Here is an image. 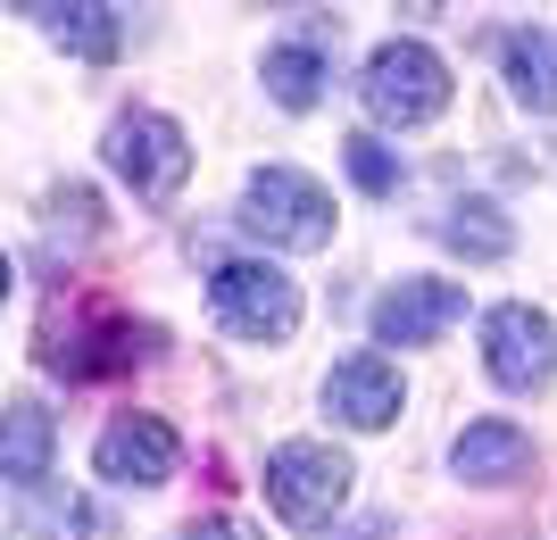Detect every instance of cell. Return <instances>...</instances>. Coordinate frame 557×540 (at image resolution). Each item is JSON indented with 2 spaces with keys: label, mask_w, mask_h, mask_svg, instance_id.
I'll use <instances>...</instances> for the list:
<instances>
[{
  "label": "cell",
  "mask_w": 557,
  "mask_h": 540,
  "mask_svg": "<svg viewBox=\"0 0 557 540\" xmlns=\"http://www.w3.org/2000/svg\"><path fill=\"white\" fill-rule=\"evenodd\" d=\"M242 225L275 250H325L333 241V200L325 184H308L300 166H258L242 184Z\"/></svg>",
  "instance_id": "cell-1"
},
{
  "label": "cell",
  "mask_w": 557,
  "mask_h": 540,
  "mask_svg": "<svg viewBox=\"0 0 557 540\" xmlns=\"http://www.w3.org/2000/svg\"><path fill=\"white\" fill-rule=\"evenodd\" d=\"M209 307H216V325L242 332V341H292V325H300V282L283 275V266H267V259H225L209 275Z\"/></svg>",
  "instance_id": "cell-2"
},
{
  "label": "cell",
  "mask_w": 557,
  "mask_h": 540,
  "mask_svg": "<svg viewBox=\"0 0 557 540\" xmlns=\"http://www.w3.org/2000/svg\"><path fill=\"white\" fill-rule=\"evenodd\" d=\"M349 482H358V474H349V457L333 441H283L275 457H267V507H275L283 524H300V532L342 516Z\"/></svg>",
  "instance_id": "cell-3"
},
{
  "label": "cell",
  "mask_w": 557,
  "mask_h": 540,
  "mask_svg": "<svg viewBox=\"0 0 557 540\" xmlns=\"http://www.w3.org/2000/svg\"><path fill=\"white\" fill-rule=\"evenodd\" d=\"M358 92H367V109L383 125H433L449 109V67L424 42H383L367 59V84H358Z\"/></svg>",
  "instance_id": "cell-4"
},
{
  "label": "cell",
  "mask_w": 557,
  "mask_h": 540,
  "mask_svg": "<svg viewBox=\"0 0 557 540\" xmlns=\"http://www.w3.org/2000/svg\"><path fill=\"white\" fill-rule=\"evenodd\" d=\"M109 166L141 200H175L184 175H191V134L175 117H159V109H134V117L109 125Z\"/></svg>",
  "instance_id": "cell-5"
},
{
  "label": "cell",
  "mask_w": 557,
  "mask_h": 540,
  "mask_svg": "<svg viewBox=\"0 0 557 540\" xmlns=\"http://www.w3.org/2000/svg\"><path fill=\"white\" fill-rule=\"evenodd\" d=\"M483 366H491L499 391H541V382L557 375V325L524 300L491 307L483 316Z\"/></svg>",
  "instance_id": "cell-6"
},
{
  "label": "cell",
  "mask_w": 557,
  "mask_h": 540,
  "mask_svg": "<svg viewBox=\"0 0 557 540\" xmlns=\"http://www.w3.org/2000/svg\"><path fill=\"white\" fill-rule=\"evenodd\" d=\"M175 457H184V441H175V424H166V416H116L109 432H100V449H92L100 482H125V491L166 482Z\"/></svg>",
  "instance_id": "cell-7"
},
{
  "label": "cell",
  "mask_w": 557,
  "mask_h": 540,
  "mask_svg": "<svg viewBox=\"0 0 557 540\" xmlns=\"http://www.w3.org/2000/svg\"><path fill=\"white\" fill-rule=\"evenodd\" d=\"M466 316V291L458 282H399V291H383L374 300V341L383 350H424V341H442L449 325Z\"/></svg>",
  "instance_id": "cell-8"
},
{
  "label": "cell",
  "mask_w": 557,
  "mask_h": 540,
  "mask_svg": "<svg viewBox=\"0 0 557 540\" xmlns=\"http://www.w3.org/2000/svg\"><path fill=\"white\" fill-rule=\"evenodd\" d=\"M325 407L342 424H358V432H383V424H399V366L383 350H358L342 357L325 375Z\"/></svg>",
  "instance_id": "cell-9"
},
{
  "label": "cell",
  "mask_w": 557,
  "mask_h": 540,
  "mask_svg": "<svg viewBox=\"0 0 557 540\" xmlns=\"http://www.w3.org/2000/svg\"><path fill=\"white\" fill-rule=\"evenodd\" d=\"M141 341H150V332H134L125 316H100V325H75V332L50 325L42 366H50V375H67V382H92V375H116V366H134Z\"/></svg>",
  "instance_id": "cell-10"
},
{
  "label": "cell",
  "mask_w": 557,
  "mask_h": 540,
  "mask_svg": "<svg viewBox=\"0 0 557 540\" xmlns=\"http://www.w3.org/2000/svg\"><path fill=\"white\" fill-rule=\"evenodd\" d=\"M449 466H458V482H483V491L524 482V474H533V432L508 424V416H483V424H466L458 441H449Z\"/></svg>",
  "instance_id": "cell-11"
},
{
  "label": "cell",
  "mask_w": 557,
  "mask_h": 540,
  "mask_svg": "<svg viewBox=\"0 0 557 540\" xmlns=\"http://www.w3.org/2000/svg\"><path fill=\"white\" fill-rule=\"evenodd\" d=\"M50 449H59L50 407L42 400H9V416H0V482H17V491L50 482Z\"/></svg>",
  "instance_id": "cell-12"
},
{
  "label": "cell",
  "mask_w": 557,
  "mask_h": 540,
  "mask_svg": "<svg viewBox=\"0 0 557 540\" xmlns=\"http://www.w3.org/2000/svg\"><path fill=\"white\" fill-rule=\"evenodd\" d=\"M34 17L75 59H116L125 50V9H109V0H59V9H34Z\"/></svg>",
  "instance_id": "cell-13"
},
{
  "label": "cell",
  "mask_w": 557,
  "mask_h": 540,
  "mask_svg": "<svg viewBox=\"0 0 557 540\" xmlns=\"http://www.w3.org/2000/svg\"><path fill=\"white\" fill-rule=\"evenodd\" d=\"M499 59H508V92L524 109H541V117H557V34L549 25H516L499 42Z\"/></svg>",
  "instance_id": "cell-14"
},
{
  "label": "cell",
  "mask_w": 557,
  "mask_h": 540,
  "mask_svg": "<svg viewBox=\"0 0 557 540\" xmlns=\"http://www.w3.org/2000/svg\"><path fill=\"white\" fill-rule=\"evenodd\" d=\"M442 241H449V250H466V259H508L516 225L491 209V200H458V209H442Z\"/></svg>",
  "instance_id": "cell-15"
},
{
  "label": "cell",
  "mask_w": 557,
  "mask_h": 540,
  "mask_svg": "<svg viewBox=\"0 0 557 540\" xmlns=\"http://www.w3.org/2000/svg\"><path fill=\"white\" fill-rule=\"evenodd\" d=\"M267 92L283 100V109H317V92H325V59L317 50H267Z\"/></svg>",
  "instance_id": "cell-16"
},
{
  "label": "cell",
  "mask_w": 557,
  "mask_h": 540,
  "mask_svg": "<svg viewBox=\"0 0 557 540\" xmlns=\"http://www.w3.org/2000/svg\"><path fill=\"white\" fill-rule=\"evenodd\" d=\"M342 159H349V184H358V191H374V200H392V191H399V150H392V141L349 134Z\"/></svg>",
  "instance_id": "cell-17"
},
{
  "label": "cell",
  "mask_w": 557,
  "mask_h": 540,
  "mask_svg": "<svg viewBox=\"0 0 557 540\" xmlns=\"http://www.w3.org/2000/svg\"><path fill=\"white\" fill-rule=\"evenodd\" d=\"M25 532H42V540H75V532H92V507L84 499H59V491H25Z\"/></svg>",
  "instance_id": "cell-18"
},
{
  "label": "cell",
  "mask_w": 557,
  "mask_h": 540,
  "mask_svg": "<svg viewBox=\"0 0 557 540\" xmlns=\"http://www.w3.org/2000/svg\"><path fill=\"white\" fill-rule=\"evenodd\" d=\"M42 225H50V241H92L100 234V200H92V191H84V184H75V191H50V216H42Z\"/></svg>",
  "instance_id": "cell-19"
},
{
  "label": "cell",
  "mask_w": 557,
  "mask_h": 540,
  "mask_svg": "<svg viewBox=\"0 0 557 540\" xmlns=\"http://www.w3.org/2000/svg\"><path fill=\"white\" fill-rule=\"evenodd\" d=\"M184 540H258L250 524H200V532H184Z\"/></svg>",
  "instance_id": "cell-20"
},
{
  "label": "cell",
  "mask_w": 557,
  "mask_h": 540,
  "mask_svg": "<svg viewBox=\"0 0 557 540\" xmlns=\"http://www.w3.org/2000/svg\"><path fill=\"white\" fill-rule=\"evenodd\" d=\"M9 282H17V275H9V259H0V300H9Z\"/></svg>",
  "instance_id": "cell-21"
}]
</instances>
